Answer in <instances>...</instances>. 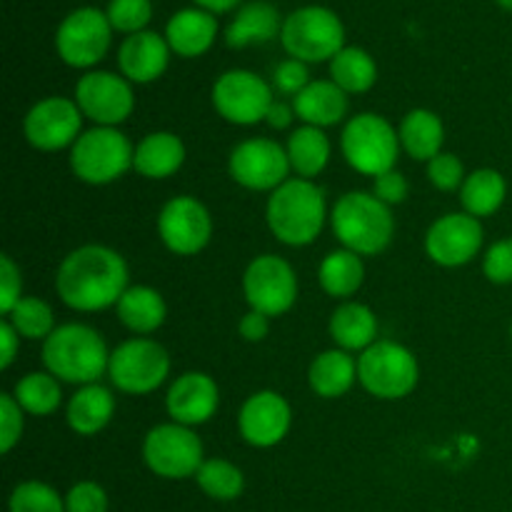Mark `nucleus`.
<instances>
[{"label":"nucleus","instance_id":"1","mask_svg":"<svg viewBox=\"0 0 512 512\" xmlns=\"http://www.w3.org/2000/svg\"><path fill=\"white\" fill-rule=\"evenodd\" d=\"M130 288V268L118 250L88 243L70 250L55 273V293L75 313H100L118 305Z\"/></svg>","mask_w":512,"mask_h":512},{"label":"nucleus","instance_id":"2","mask_svg":"<svg viewBox=\"0 0 512 512\" xmlns=\"http://www.w3.org/2000/svg\"><path fill=\"white\" fill-rule=\"evenodd\" d=\"M265 223L273 238L288 248L313 245L330 223L325 193L315 180L290 178L273 190L265 205Z\"/></svg>","mask_w":512,"mask_h":512},{"label":"nucleus","instance_id":"3","mask_svg":"<svg viewBox=\"0 0 512 512\" xmlns=\"http://www.w3.org/2000/svg\"><path fill=\"white\" fill-rule=\"evenodd\" d=\"M43 368L68 385H93L108 375L110 350L105 338L85 323H63L43 343Z\"/></svg>","mask_w":512,"mask_h":512},{"label":"nucleus","instance_id":"4","mask_svg":"<svg viewBox=\"0 0 512 512\" xmlns=\"http://www.w3.org/2000/svg\"><path fill=\"white\" fill-rule=\"evenodd\" d=\"M330 230L340 248L353 250L360 258L385 253L395 238V215L390 205L365 190L340 195L330 210Z\"/></svg>","mask_w":512,"mask_h":512},{"label":"nucleus","instance_id":"5","mask_svg":"<svg viewBox=\"0 0 512 512\" xmlns=\"http://www.w3.org/2000/svg\"><path fill=\"white\" fill-rule=\"evenodd\" d=\"M343 158L355 173L378 178L395 168L400 158L398 128L380 113H358L345 120L340 133Z\"/></svg>","mask_w":512,"mask_h":512},{"label":"nucleus","instance_id":"6","mask_svg":"<svg viewBox=\"0 0 512 512\" xmlns=\"http://www.w3.org/2000/svg\"><path fill=\"white\" fill-rule=\"evenodd\" d=\"M135 145L120 128H100L93 125L83 130L70 148V170L85 185H110L133 170Z\"/></svg>","mask_w":512,"mask_h":512},{"label":"nucleus","instance_id":"7","mask_svg":"<svg viewBox=\"0 0 512 512\" xmlns=\"http://www.w3.org/2000/svg\"><path fill=\"white\" fill-rule=\"evenodd\" d=\"M280 43L295 60L330 63L345 48V25L340 15L325 5H303L283 18Z\"/></svg>","mask_w":512,"mask_h":512},{"label":"nucleus","instance_id":"8","mask_svg":"<svg viewBox=\"0 0 512 512\" xmlns=\"http://www.w3.org/2000/svg\"><path fill=\"white\" fill-rule=\"evenodd\" d=\"M358 383L378 400H403L418 388L420 363L410 348L380 338L358 355Z\"/></svg>","mask_w":512,"mask_h":512},{"label":"nucleus","instance_id":"9","mask_svg":"<svg viewBox=\"0 0 512 512\" xmlns=\"http://www.w3.org/2000/svg\"><path fill=\"white\" fill-rule=\"evenodd\" d=\"M170 353L153 338H130L110 350L108 378L125 395H150L170 378Z\"/></svg>","mask_w":512,"mask_h":512},{"label":"nucleus","instance_id":"10","mask_svg":"<svg viewBox=\"0 0 512 512\" xmlns=\"http://www.w3.org/2000/svg\"><path fill=\"white\" fill-rule=\"evenodd\" d=\"M140 453L145 468L163 480L195 478L205 463V448L198 433L173 420L153 425L145 433Z\"/></svg>","mask_w":512,"mask_h":512},{"label":"nucleus","instance_id":"11","mask_svg":"<svg viewBox=\"0 0 512 512\" xmlns=\"http://www.w3.org/2000/svg\"><path fill=\"white\" fill-rule=\"evenodd\" d=\"M273 100V85L245 68L225 70L215 78L213 88H210V103H213L215 113L225 123L240 125V128L263 123Z\"/></svg>","mask_w":512,"mask_h":512},{"label":"nucleus","instance_id":"12","mask_svg":"<svg viewBox=\"0 0 512 512\" xmlns=\"http://www.w3.org/2000/svg\"><path fill=\"white\" fill-rule=\"evenodd\" d=\"M110 40H113V25L105 10L83 5V8L70 10L60 20L55 30V53L65 65L88 73L105 58Z\"/></svg>","mask_w":512,"mask_h":512},{"label":"nucleus","instance_id":"13","mask_svg":"<svg viewBox=\"0 0 512 512\" xmlns=\"http://www.w3.org/2000/svg\"><path fill=\"white\" fill-rule=\"evenodd\" d=\"M243 295L250 310L280 318L298 300V275L285 258L275 253L258 255L243 273Z\"/></svg>","mask_w":512,"mask_h":512},{"label":"nucleus","instance_id":"14","mask_svg":"<svg viewBox=\"0 0 512 512\" xmlns=\"http://www.w3.org/2000/svg\"><path fill=\"white\" fill-rule=\"evenodd\" d=\"M73 100L85 120L100 128H118L133 115V83L113 70H88L75 83Z\"/></svg>","mask_w":512,"mask_h":512},{"label":"nucleus","instance_id":"15","mask_svg":"<svg viewBox=\"0 0 512 512\" xmlns=\"http://www.w3.org/2000/svg\"><path fill=\"white\" fill-rule=\"evenodd\" d=\"M228 173L240 188L253 193H273L290 180V160L285 145L270 138L240 140L228 155Z\"/></svg>","mask_w":512,"mask_h":512},{"label":"nucleus","instance_id":"16","mask_svg":"<svg viewBox=\"0 0 512 512\" xmlns=\"http://www.w3.org/2000/svg\"><path fill=\"white\" fill-rule=\"evenodd\" d=\"M83 113L73 98L48 95L30 105L23 118V135L30 148L40 153H58L73 148L83 135Z\"/></svg>","mask_w":512,"mask_h":512},{"label":"nucleus","instance_id":"17","mask_svg":"<svg viewBox=\"0 0 512 512\" xmlns=\"http://www.w3.org/2000/svg\"><path fill=\"white\" fill-rule=\"evenodd\" d=\"M158 238L173 255L193 258L213 238V215L193 195H175L158 213Z\"/></svg>","mask_w":512,"mask_h":512},{"label":"nucleus","instance_id":"18","mask_svg":"<svg viewBox=\"0 0 512 512\" xmlns=\"http://www.w3.org/2000/svg\"><path fill=\"white\" fill-rule=\"evenodd\" d=\"M485 245L483 220L465 210L435 220L425 233V253L440 268H463L473 263Z\"/></svg>","mask_w":512,"mask_h":512},{"label":"nucleus","instance_id":"19","mask_svg":"<svg viewBox=\"0 0 512 512\" xmlns=\"http://www.w3.org/2000/svg\"><path fill=\"white\" fill-rule=\"evenodd\" d=\"M290 428H293V408L285 395L275 390H258L240 405L238 433L250 448H275L288 438Z\"/></svg>","mask_w":512,"mask_h":512},{"label":"nucleus","instance_id":"20","mask_svg":"<svg viewBox=\"0 0 512 512\" xmlns=\"http://www.w3.org/2000/svg\"><path fill=\"white\" fill-rule=\"evenodd\" d=\"M220 408V388L215 378L200 370L180 373L165 393V410L173 423L198 428L210 423Z\"/></svg>","mask_w":512,"mask_h":512},{"label":"nucleus","instance_id":"21","mask_svg":"<svg viewBox=\"0 0 512 512\" xmlns=\"http://www.w3.org/2000/svg\"><path fill=\"white\" fill-rule=\"evenodd\" d=\"M170 45L165 35L155 30H140V33L125 35L118 48V68L125 80L135 85H148L163 78L170 63Z\"/></svg>","mask_w":512,"mask_h":512},{"label":"nucleus","instance_id":"22","mask_svg":"<svg viewBox=\"0 0 512 512\" xmlns=\"http://www.w3.org/2000/svg\"><path fill=\"white\" fill-rule=\"evenodd\" d=\"M165 40L170 50L180 58H198L213 48L218 38V20L215 13L205 8H180L165 23Z\"/></svg>","mask_w":512,"mask_h":512},{"label":"nucleus","instance_id":"23","mask_svg":"<svg viewBox=\"0 0 512 512\" xmlns=\"http://www.w3.org/2000/svg\"><path fill=\"white\" fill-rule=\"evenodd\" d=\"M295 115L303 125L313 128H333V125H345L350 113V95L340 90L333 80H310L303 93L295 95L293 100Z\"/></svg>","mask_w":512,"mask_h":512},{"label":"nucleus","instance_id":"24","mask_svg":"<svg viewBox=\"0 0 512 512\" xmlns=\"http://www.w3.org/2000/svg\"><path fill=\"white\" fill-rule=\"evenodd\" d=\"M328 333L335 348L345 350V353H365L370 345L380 340L378 315L370 305L358 303V300H345L330 315Z\"/></svg>","mask_w":512,"mask_h":512},{"label":"nucleus","instance_id":"25","mask_svg":"<svg viewBox=\"0 0 512 512\" xmlns=\"http://www.w3.org/2000/svg\"><path fill=\"white\" fill-rule=\"evenodd\" d=\"M283 20H280L278 8L268 0H248L235 8L233 18L225 25L223 38L230 48L240 50L248 45L268 43V40L278 38Z\"/></svg>","mask_w":512,"mask_h":512},{"label":"nucleus","instance_id":"26","mask_svg":"<svg viewBox=\"0 0 512 512\" xmlns=\"http://www.w3.org/2000/svg\"><path fill=\"white\" fill-rule=\"evenodd\" d=\"M185 143L170 130H153L135 145L133 170L145 180H168L183 168Z\"/></svg>","mask_w":512,"mask_h":512},{"label":"nucleus","instance_id":"27","mask_svg":"<svg viewBox=\"0 0 512 512\" xmlns=\"http://www.w3.org/2000/svg\"><path fill=\"white\" fill-rule=\"evenodd\" d=\"M115 415V395L103 383L83 385L65 405V423L80 438H93L110 425Z\"/></svg>","mask_w":512,"mask_h":512},{"label":"nucleus","instance_id":"28","mask_svg":"<svg viewBox=\"0 0 512 512\" xmlns=\"http://www.w3.org/2000/svg\"><path fill=\"white\" fill-rule=\"evenodd\" d=\"M115 315L120 325L128 328L135 338H148L165 325L168 305L160 290L150 285H130L115 305Z\"/></svg>","mask_w":512,"mask_h":512},{"label":"nucleus","instance_id":"29","mask_svg":"<svg viewBox=\"0 0 512 512\" xmlns=\"http://www.w3.org/2000/svg\"><path fill=\"white\" fill-rule=\"evenodd\" d=\"M358 383V358L340 348L323 350L308 368V385L318 398L338 400Z\"/></svg>","mask_w":512,"mask_h":512},{"label":"nucleus","instance_id":"30","mask_svg":"<svg viewBox=\"0 0 512 512\" xmlns=\"http://www.w3.org/2000/svg\"><path fill=\"white\" fill-rule=\"evenodd\" d=\"M398 135L403 153L418 163H430L435 155L443 153L445 125L435 110L413 108L405 113L398 125Z\"/></svg>","mask_w":512,"mask_h":512},{"label":"nucleus","instance_id":"31","mask_svg":"<svg viewBox=\"0 0 512 512\" xmlns=\"http://www.w3.org/2000/svg\"><path fill=\"white\" fill-rule=\"evenodd\" d=\"M285 153H288L295 178L315 180L328 168L330 158H333V145H330L328 133L323 128L300 125L290 133L288 143H285Z\"/></svg>","mask_w":512,"mask_h":512},{"label":"nucleus","instance_id":"32","mask_svg":"<svg viewBox=\"0 0 512 512\" xmlns=\"http://www.w3.org/2000/svg\"><path fill=\"white\" fill-rule=\"evenodd\" d=\"M318 283L325 295L330 298L345 300L353 298L365 283V258H360L353 250L338 248L323 258L318 268Z\"/></svg>","mask_w":512,"mask_h":512},{"label":"nucleus","instance_id":"33","mask_svg":"<svg viewBox=\"0 0 512 512\" xmlns=\"http://www.w3.org/2000/svg\"><path fill=\"white\" fill-rule=\"evenodd\" d=\"M505 198H508V180L495 168L473 170L460 188V205L465 213L478 220L498 213Z\"/></svg>","mask_w":512,"mask_h":512},{"label":"nucleus","instance_id":"34","mask_svg":"<svg viewBox=\"0 0 512 512\" xmlns=\"http://www.w3.org/2000/svg\"><path fill=\"white\" fill-rule=\"evenodd\" d=\"M330 80L348 95H363L378 83V63L360 45H345L330 60Z\"/></svg>","mask_w":512,"mask_h":512},{"label":"nucleus","instance_id":"35","mask_svg":"<svg viewBox=\"0 0 512 512\" xmlns=\"http://www.w3.org/2000/svg\"><path fill=\"white\" fill-rule=\"evenodd\" d=\"M13 398L18 400L25 415L48 418L63 403V383L58 378H53L48 370H33V373H25L15 383Z\"/></svg>","mask_w":512,"mask_h":512},{"label":"nucleus","instance_id":"36","mask_svg":"<svg viewBox=\"0 0 512 512\" xmlns=\"http://www.w3.org/2000/svg\"><path fill=\"white\" fill-rule=\"evenodd\" d=\"M198 488L208 495L210 500L218 503H230V500L240 498L245 490V475L235 463L225 458H205L200 465L198 475H195Z\"/></svg>","mask_w":512,"mask_h":512},{"label":"nucleus","instance_id":"37","mask_svg":"<svg viewBox=\"0 0 512 512\" xmlns=\"http://www.w3.org/2000/svg\"><path fill=\"white\" fill-rule=\"evenodd\" d=\"M10 325L15 328V333L23 340H45L53 335V330L58 328L55 325V313L45 300L35 298V295H25L8 315H5Z\"/></svg>","mask_w":512,"mask_h":512},{"label":"nucleus","instance_id":"38","mask_svg":"<svg viewBox=\"0 0 512 512\" xmlns=\"http://www.w3.org/2000/svg\"><path fill=\"white\" fill-rule=\"evenodd\" d=\"M8 512H65V495L43 480H23L10 493Z\"/></svg>","mask_w":512,"mask_h":512},{"label":"nucleus","instance_id":"39","mask_svg":"<svg viewBox=\"0 0 512 512\" xmlns=\"http://www.w3.org/2000/svg\"><path fill=\"white\" fill-rule=\"evenodd\" d=\"M105 15H108L113 30L133 35L145 30V25L150 23L153 5H150V0H110L105 5Z\"/></svg>","mask_w":512,"mask_h":512},{"label":"nucleus","instance_id":"40","mask_svg":"<svg viewBox=\"0 0 512 512\" xmlns=\"http://www.w3.org/2000/svg\"><path fill=\"white\" fill-rule=\"evenodd\" d=\"M465 178H468L465 165L455 153H445L443 150L428 163V180L440 193H455V190L463 188Z\"/></svg>","mask_w":512,"mask_h":512},{"label":"nucleus","instance_id":"41","mask_svg":"<svg viewBox=\"0 0 512 512\" xmlns=\"http://www.w3.org/2000/svg\"><path fill=\"white\" fill-rule=\"evenodd\" d=\"M25 430V410L20 408L13 393L0 395V453L8 455L20 443Z\"/></svg>","mask_w":512,"mask_h":512},{"label":"nucleus","instance_id":"42","mask_svg":"<svg viewBox=\"0 0 512 512\" xmlns=\"http://www.w3.org/2000/svg\"><path fill=\"white\" fill-rule=\"evenodd\" d=\"M108 493L95 480H80L65 493V512H108Z\"/></svg>","mask_w":512,"mask_h":512},{"label":"nucleus","instance_id":"43","mask_svg":"<svg viewBox=\"0 0 512 512\" xmlns=\"http://www.w3.org/2000/svg\"><path fill=\"white\" fill-rule=\"evenodd\" d=\"M483 275L493 285H512V238L495 240L483 253Z\"/></svg>","mask_w":512,"mask_h":512},{"label":"nucleus","instance_id":"44","mask_svg":"<svg viewBox=\"0 0 512 512\" xmlns=\"http://www.w3.org/2000/svg\"><path fill=\"white\" fill-rule=\"evenodd\" d=\"M273 90H278L280 95H288V98H295L298 93H303L310 85V70L308 63L303 60H280L273 70Z\"/></svg>","mask_w":512,"mask_h":512},{"label":"nucleus","instance_id":"45","mask_svg":"<svg viewBox=\"0 0 512 512\" xmlns=\"http://www.w3.org/2000/svg\"><path fill=\"white\" fill-rule=\"evenodd\" d=\"M23 275L10 255H0V313L5 315L23 300Z\"/></svg>","mask_w":512,"mask_h":512},{"label":"nucleus","instance_id":"46","mask_svg":"<svg viewBox=\"0 0 512 512\" xmlns=\"http://www.w3.org/2000/svg\"><path fill=\"white\" fill-rule=\"evenodd\" d=\"M370 193L378 200H383L385 205L395 208V205H403L410 195V183L398 168L388 170V173L373 178V190Z\"/></svg>","mask_w":512,"mask_h":512},{"label":"nucleus","instance_id":"47","mask_svg":"<svg viewBox=\"0 0 512 512\" xmlns=\"http://www.w3.org/2000/svg\"><path fill=\"white\" fill-rule=\"evenodd\" d=\"M238 333L245 343H263L270 335V318L268 315L258 313V310H250L240 318Z\"/></svg>","mask_w":512,"mask_h":512},{"label":"nucleus","instance_id":"48","mask_svg":"<svg viewBox=\"0 0 512 512\" xmlns=\"http://www.w3.org/2000/svg\"><path fill=\"white\" fill-rule=\"evenodd\" d=\"M20 340L23 338L15 333L13 325L3 318V323H0V345H3V353H0V370H8L10 365L15 363V355H18L20 350Z\"/></svg>","mask_w":512,"mask_h":512},{"label":"nucleus","instance_id":"49","mask_svg":"<svg viewBox=\"0 0 512 512\" xmlns=\"http://www.w3.org/2000/svg\"><path fill=\"white\" fill-rule=\"evenodd\" d=\"M295 118H298V115H295L293 103L275 98L273 105H270L268 115H265V123H268L273 130H288Z\"/></svg>","mask_w":512,"mask_h":512},{"label":"nucleus","instance_id":"50","mask_svg":"<svg viewBox=\"0 0 512 512\" xmlns=\"http://www.w3.org/2000/svg\"><path fill=\"white\" fill-rule=\"evenodd\" d=\"M195 5L210 10V13H225V10L238 8L240 0H195Z\"/></svg>","mask_w":512,"mask_h":512},{"label":"nucleus","instance_id":"51","mask_svg":"<svg viewBox=\"0 0 512 512\" xmlns=\"http://www.w3.org/2000/svg\"><path fill=\"white\" fill-rule=\"evenodd\" d=\"M495 3H498L500 8H505V10H512V0H495Z\"/></svg>","mask_w":512,"mask_h":512},{"label":"nucleus","instance_id":"52","mask_svg":"<svg viewBox=\"0 0 512 512\" xmlns=\"http://www.w3.org/2000/svg\"><path fill=\"white\" fill-rule=\"evenodd\" d=\"M510 340H512V323H510Z\"/></svg>","mask_w":512,"mask_h":512}]
</instances>
